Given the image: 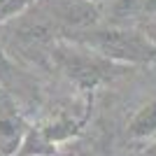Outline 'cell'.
Returning <instances> with one entry per match:
<instances>
[{
    "instance_id": "1",
    "label": "cell",
    "mask_w": 156,
    "mask_h": 156,
    "mask_svg": "<svg viewBox=\"0 0 156 156\" xmlns=\"http://www.w3.org/2000/svg\"><path fill=\"white\" fill-rule=\"evenodd\" d=\"M72 40L93 49L96 54L110 61L121 63H151L156 61V49L144 37L142 30L128 26H110V28H86L70 33Z\"/></svg>"
},
{
    "instance_id": "2",
    "label": "cell",
    "mask_w": 156,
    "mask_h": 156,
    "mask_svg": "<svg viewBox=\"0 0 156 156\" xmlns=\"http://www.w3.org/2000/svg\"><path fill=\"white\" fill-rule=\"evenodd\" d=\"M54 63L65 72V77L72 79L79 89L91 91L96 86H100L103 82L117 77L121 68L117 65V61H110L96 54L93 49L79 44V42H68V40H56L49 49Z\"/></svg>"
},
{
    "instance_id": "3",
    "label": "cell",
    "mask_w": 156,
    "mask_h": 156,
    "mask_svg": "<svg viewBox=\"0 0 156 156\" xmlns=\"http://www.w3.org/2000/svg\"><path fill=\"white\" fill-rule=\"evenodd\" d=\"M2 33L7 42L21 54H42L44 49H51L58 35H63L58 23L47 14V9L40 2L26 7L14 19L5 21Z\"/></svg>"
},
{
    "instance_id": "4",
    "label": "cell",
    "mask_w": 156,
    "mask_h": 156,
    "mask_svg": "<svg viewBox=\"0 0 156 156\" xmlns=\"http://www.w3.org/2000/svg\"><path fill=\"white\" fill-rule=\"evenodd\" d=\"M40 5L58 23L61 30L70 33L98 26L103 14L98 2H91V0H40Z\"/></svg>"
},
{
    "instance_id": "5",
    "label": "cell",
    "mask_w": 156,
    "mask_h": 156,
    "mask_svg": "<svg viewBox=\"0 0 156 156\" xmlns=\"http://www.w3.org/2000/svg\"><path fill=\"white\" fill-rule=\"evenodd\" d=\"M26 133H28V126L16 112L14 103L0 93V151L7 156H14L19 151Z\"/></svg>"
},
{
    "instance_id": "6",
    "label": "cell",
    "mask_w": 156,
    "mask_h": 156,
    "mask_svg": "<svg viewBox=\"0 0 156 156\" xmlns=\"http://www.w3.org/2000/svg\"><path fill=\"white\" fill-rule=\"evenodd\" d=\"M110 19L114 26H128L156 16V0H112Z\"/></svg>"
},
{
    "instance_id": "7",
    "label": "cell",
    "mask_w": 156,
    "mask_h": 156,
    "mask_svg": "<svg viewBox=\"0 0 156 156\" xmlns=\"http://www.w3.org/2000/svg\"><path fill=\"white\" fill-rule=\"evenodd\" d=\"M156 135V98L140 107L137 114L128 124V137L130 140H149Z\"/></svg>"
},
{
    "instance_id": "8",
    "label": "cell",
    "mask_w": 156,
    "mask_h": 156,
    "mask_svg": "<svg viewBox=\"0 0 156 156\" xmlns=\"http://www.w3.org/2000/svg\"><path fill=\"white\" fill-rule=\"evenodd\" d=\"M30 5V0H0V23L14 19Z\"/></svg>"
},
{
    "instance_id": "9",
    "label": "cell",
    "mask_w": 156,
    "mask_h": 156,
    "mask_svg": "<svg viewBox=\"0 0 156 156\" xmlns=\"http://www.w3.org/2000/svg\"><path fill=\"white\" fill-rule=\"evenodd\" d=\"M142 33H144V37L151 42V47L156 49V21H147L144 28H142Z\"/></svg>"
},
{
    "instance_id": "10",
    "label": "cell",
    "mask_w": 156,
    "mask_h": 156,
    "mask_svg": "<svg viewBox=\"0 0 156 156\" xmlns=\"http://www.w3.org/2000/svg\"><path fill=\"white\" fill-rule=\"evenodd\" d=\"M91 2H103V0H91Z\"/></svg>"
},
{
    "instance_id": "11",
    "label": "cell",
    "mask_w": 156,
    "mask_h": 156,
    "mask_svg": "<svg viewBox=\"0 0 156 156\" xmlns=\"http://www.w3.org/2000/svg\"><path fill=\"white\" fill-rule=\"evenodd\" d=\"M0 156H7V154H2V151H0Z\"/></svg>"
}]
</instances>
